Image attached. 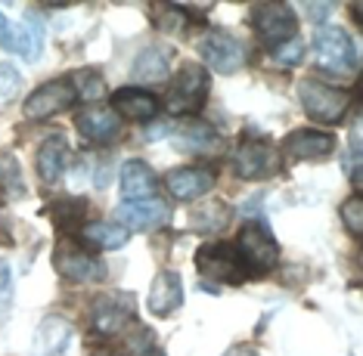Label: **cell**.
<instances>
[{
  "instance_id": "cell-2",
  "label": "cell",
  "mask_w": 363,
  "mask_h": 356,
  "mask_svg": "<svg viewBox=\"0 0 363 356\" xmlns=\"http://www.w3.org/2000/svg\"><path fill=\"white\" fill-rule=\"evenodd\" d=\"M205 96H208V71H205L202 65L186 62L184 69L174 74V81H171L164 105H168L171 115H189V112L202 109Z\"/></svg>"
},
{
  "instance_id": "cell-16",
  "label": "cell",
  "mask_w": 363,
  "mask_h": 356,
  "mask_svg": "<svg viewBox=\"0 0 363 356\" xmlns=\"http://www.w3.org/2000/svg\"><path fill=\"white\" fill-rule=\"evenodd\" d=\"M180 304H184V282H180V276L174 270H162L150 285L146 307H150V313H155V316H168Z\"/></svg>"
},
{
  "instance_id": "cell-27",
  "label": "cell",
  "mask_w": 363,
  "mask_h": 356,
  "mask_svg": "<svg viewBox=\"0 0 363 356\" xmlns=\"http://www.w3.org/2000/svg\"><path fill=\"white\" fill-rule=\"evenodd\" d=\"M342 220H345V226L351 229L354 239L363 236V198H360V193H354L348 202H342Z\"/></svg>"
},
{
  "instance_id": "cell-13",
  "label": "cell",
  "mask_w": 363,
  "mask_h": 356,
  "mask_svg": "<svg viewBox=\"0 0 363 356\" xmlns=\"http://www.w3.org/2000/svg\"><path fill=\"white\" fill-rule=\"evenodd\" d=\"M335 149V137L326 134V130L317 127H304V130H292L283 143V152L292 161H317L326 159L329 152Z\"/></svg>"
},
{
  "instance_id": "cell-10",
  "label": "cell",
  "mask_w": 363,
  "mask_h": 356,
  "mask_svg": "<svg viewBox=\"0 0 363 356\" xmlns=\"http://www.w3.org/2000/svg\"><path fill=\"white\" fill-rule=\"evenodd\" d=\"M199 53H202V59L220 74H233L236 69H242V62H245V47L239 44L233 35L214 31V28L199 38Z\"/></svg>"
},
{
  "instance_id": "cell-20",
  "label": "cell",
  "mask_w": 363,
  "mask_h": 356,
  "mask_svg": "<svg viewBox=\"0 0 363 356\" xmlns=\"http://www.w3.org/2000/svg\"><path fill=\"white\" fill-rule=\"evenodd\" d=\"M72 161V149L62 137H50L44 139V146L38 149V173L44 183H56V180L65 173Z\"/></svg>"
},
{
  "instance_id": "cell-18",
  "label": "cell",
  "mask_w": 363,
  "mask_h": 356,
  "mask_svg": "<svg viewBox=\"0 0 363 356\" xmlns=\"http://www.w3.org/2000/svg\"><path fill=\"white\" fill-rule=\"evenodd\" d=\"M155 189H159V177L146 161L130 159L125 168H121V193H125L128 202H143V198H152Z\"/></svg>"
},
{
  "instance_id": "cell-21",
  "label": "cell",
  "mask_w": 363,
  "mask_h": 356,
  "mask_svg": "<svg viewBox=\"0 0 363 356\" xmlns=\"http://www.w3.org/2000/svg\"><path fill=\"white\" fill-rule=\"evenodd\" d=\"M78 130L81 137L94 139V143H109L121 134V121L118 115L109 112V109H87L84 115H78Z\"/></svg>"
},
{
  "instance_id": "cell-15",
  "label": "cell",
  "mask_w": 363,
  "mask_h": 356,
  "mask_svg": "<svg viewBox=\"0 0 363 356\" xmlns=\"http://www.w3.org/2000/svg\"><path fill=\"white\" fill-rule=\"evenodd\" d=\"M115 220L125 229H155L168 223V205L159 198H143V202H125L115 211Z\"/></svg>"
},
{
  "instance_id": "cell-23",
  "label": "cell",
  "mask_w": 363,
  "mask_h": 356,
  "mask_svg": "<svg viewBox=\"0 0 363 356\" xmlns=\"http://www.w3.org/2000/svg\"><path fill=\"white\" fill-rule=\"evenodd\" d=\"M81 245L87 248H103V251H112V248L128 245V229L118 226V223H84L81 226Z\"/></svg>"
},
{
  "instance_id": "cell-25",
  "label": "cell",
  "mask_w": 363,
  "mask_h": 356,
  "mask_svg": "<svg viewBox=\"0 0 363 356\" xmlns=\"http://www.w3.org/2000/svg\"><path fill=\"white\" fill-rule=\"evenodd\" d=\"M168 59H171V50H164V47L143 50L134 62V78L137 81H162L164 74H168Z\"/></svg>"
},
{
  "instance_id": "cell-12",
  "label": "cell",
  "mask_w": 363,
  "mask_h": 356,
  "mask_svg": "<svg viewBox=\"0 0 363 356\" xmlns=\"http://www.w3.org/2000/svg\"><path fill=\"white\" fill-rule=\"evenodd\" d=\"M0 47L26 56V59H38L40 47H44V28L38 19H28V25H13L0 13Z\"/></svg>"
},
{
  "instance_id": "cell-7",
  "label": "cell",
  "mask_w": 363,
  "mask_h": 356,
  "mask_svg": "<svg viewBox=\"0 0 363 356\" xmlns=\"http://www.w3.org/2000/svg\"><path fill=\"white\" fill-rule=\"evenodd\" d=\"M75 99H78L75 81H69V78L47 81V84H40L35 93L26 99V118H28V121L53 118V115H60V112L69 109Z\"/></svg>"
},
{
  "instance_id": "cell-31",
  "label": "cell",
  "mask_w": 363,
  "mask_h": 356,
  "mask_svg": "<svg viewBox=\"0 0 363 356\" xmlns=\"http://www.w3.org/2000/svg\"><path fill=\"white\" fill-rule=\"evenodd\" d=\"M10 304H13V272L0 260V313L10 307Z\"/></svg>"
},
{
  "instance_id": "cell-28",
  "label": "cell",
  "mask_w": 363,
  "mask_h": 356,
  "mask_svg": "<svg viewBox=\"0 0 363 356\" xmlns=\"http://www.w3.org/2000/svg\"><path fill=\"white\" fill-rule=\"evenodd\" d=\"M22 87V71L13 62H0V103H10Z\"/></svg>"
},
{
  "instance_id": "cell-4",
  "label": "cell",
  "mask_w": 363,
  "mask_h": 356,
  "mask_svg": "<svg viewBox=\"0 0 363 356\" xmlns=\"http://www.w3.org/2000/svg\"><path fill=\"white\" fill-rule=\"evenodd\" d=\"M298 99L311 118L326 121V124H338L351 105L348 90H335L329 84H320V81H313V78H304L298 84Z\"/></svg>"
},
{
  "instance_id": "cell-24",
  "label": "cell",
  "mask_w": 363,
  "mask_h": 356,
  "mask_svg": "<svg viewBox=\"0 0 363 356\" xmlns=\"http://www.w3.org/2000/svg\"><path fill=\"white\" fill-rule=\"evenodd\" d=\"M227 223H230V208L224 202H218V198L199 205V208H193V214H189V226H193L196 233H205V236L220 233Z\"/></svg>"
},
{
  "instance_id": "cell-29",
  "label": "cell",
  "mask_w": 363,
  "mask_h": 356,
  "mask_svg": "<svg viewBox=\"0 0 363 356\" xmlns=\"http://www.w3.org/2000/svg\"><path fill=\"white\" fill-rule=\"evenodd\" d=\"M0 183H4V189H10V193H19V195L26 193L19 164L13 161V155H0Z\"/></svg>"
},
{
  "instance_id": "cell-36",
  "label": "cell",
  "mask_w": 363,
  "mask_h": 356,
  "mask_svg": "<svg viewBox=\"0 0 363 356\" xmlns=\"http://www.w3.org/2000/svg\"><path fill=\"white\" fill-rule=\"evenodd\" d=\"M224 356H258L255 347H233V350H227Z\"/></svg>"
},
{
  "instance_id": "cell-35",
  "label": "cell",
  "mask_w": 363,
  "mask_h": 356,
  "mask_svg": "<svg viewBox=\"0 0 363 356\" xmlns=\"http://www.w3.org/2000/svg\"><path fill=\"white\" fill-rule=\"evenodd\" d=\"M301 10H308L313 22H323V19H326V13L333 10V4H301Z\"/></svg>"
},
{
  "instance_id": "cell-14",
  "label": "cell",
  "mask_w": 363,
  "mask_h": 356,
  "mask_svg": "<svg viewBox=\"0 0 363 356\" xmlns=\"http://www.w3.org/2000/svg\"><path fill=\"white\" fill-rule=\"evenodd\" d=\"M75 328L62 316H47L35 332V356H69Z\"/></svg>"
},
{
  "instance_id": "cell-30",
  "label": "cell",
  "mask_w": 363,
  "mask_h": 356,
  "mask_svg": "<svg viewBox=\"0 0 363 356\" xmlns=\"http://www.w3.org/2000/svg\"><path fill=\"white\" fill-rule=\"evenodd\" d=\"M301 53H304V44L298 38H292V40H286V44L274 47V62L283 65V69H289V65H295L301 59Z\"/></svg>"
},
{
  "instance_id": "cell-11",
  "label": "cell",
  "mask_w": 363,
  "mask_h": 356,
  "mask_svg": "<svg viewBox=\"0 0 363 356\" xmlns=\"http://www.w3.org/2000/svg\"><path fill=\"white\" fill-rule=\"evenodd\" d=\"M277 171H279V155L264 139H245L236 149V173L242 180H267Z\"/></svg>"
},
{
  "instance_id": "cell-37",
  "label": "cell",
  "mask_w": 363,
  "mask_h": 356,
  "mask_svg": "<svg viewBox=\"0 0 363 356\" xmlns=\"http://www.w3.org/2000/svg\"><path fill=\"white\" fill-rule=\"evenodd\" d=\"M90 356H121L118 350H112V347H103V350H94Z\"/></svg>"
},
{
  "instance_id": "cell-3",
  "label": "cell",
  "mask_w": 363,
  "mask_h": 356,
  "mask_svg": "<svg viewBox=\"0 0 363 356\" xmlns=\"http://www.w3.org/2000/svg\"><path fill=\"white\" fill-rule=\"evenodd\" d=\"M56 272L65 276L69 282H103L106 279V263L94 258V251H87L75 239H62L53 251Z\"/></svg>"
},
{
  "instance_id": "cell-19",
  "label": "cell",
  "mask_w": 363,
  "mask_h": 356,
  "mask_svg": "<svg viewBox=\"0 0 363 356\" xmlns=\"http://www.w3.org/2000/svg\"><path fill=\"white\" fill-rule=\"evenodd\" d=\"M112 109L130 121H152L155 115H159V99H155L150 90L125 87V90H115Z\"/></svg>"
},
{
  "instance_id": "cell-8",
  "label": "cell",
  "mask_w": 363,
  "mask_h": 356,
  "mask_svg": "<svg viewBox=\"0 0 363 356\" xmlns=\"http://www.w3.org/2000/svg\"><path fill=\"white\" fill-rule=\"evenodd\" d=\"M252 25L264 38V44H270V47L286 44V40H292L295 31H298L295 13L283 4H255L252 6Z\"/></svg>"
},
{
  "instance_id": "cell-22",
  "label": "cell",
  "mask_w": 363,
  "mask_h": 356,
  "mask_svg": "<svg viewBox=\"0 0 363 356\" xmlns=\"http://www.w3.org/2000/svg\"><path fill=\"white\" fill-rule=\"evenodd\" d=\"M177 149H184V152H193V155H211L220 149V137L218 130L208 127V124L202 121H189L184 127H177Z\"/></svg>"
},
{
  "instance_id": "cell-1",
  "label": "cell",
  "mask_w": 363,
  "mask_h": 356,
  "mask_svg": "<svg viewBox=\"0 0 363 356\" xmlns=\"http://www.w3.org/2000/svg\"><path fill=\"white\" fill-rule=\"evenodd\" d=\"M236 254H239V263H242V272H249V276H264L279 260V248L264 223H245L239 229Z\"/></svg>"
},
{
  "instance_id": "cell-9",
  "label": "cell",
  "mask_w": 363,
  "mask_h": 356,
  "mask_svg": "<svg viewBox=\"0 0 363 356\" xmlns=\"http://www.w3.org/2000/svg\"><path fill=\"white\" fill-rule=\"evenodd\" d=\"M90 322H94V332L103 338L121 335L125 328L134 322V297L130 294H103L94 301L90 310Z\"/></svg>"
},
{
  "instance_id": "cell-17",
  "label": "cell",
  "mask_w": 363,
  "mask_h": 356,
  "mask_svg": "<svg viewBox=\"0 0 363 356\" xmlns=\"http://www.w3.org/2000/svg\"><path fill=\"white\" fill-rule=\"evenodd\" d=\"M164 186H168V193L174 195L177 202H193V198H202L214 186V171H208V168L171 171L168 177H164Z\"/></svg>"
},
{
  "instance_id": "cell-6",
  "label": "cell",
  "mask_w": 363,
  "mask_h": 356,
  "mask_svg": "<svg viewBox=\"0 0 363 356\" xmlns=\"http://www.w3.org/2000/svg\"><path fill=\"white\" fill-rule=\"evenodd\" d=\"M196 267H199L205 279H214V282L236 285L245 279L236 245H227V242H205L199 251H196Z\"/></svg>"
},
{
  "instance_id": "cell-33",
  "label": "cell",
  "mask_w": 363,
  "mask_h": 356,
  "mask_svg": "<svg viewBox=\"0 0 363 356\" xmlns=\"http://www.w3.org/2000/svg\"><path fill=\"white\" fill-rule=\"evenodd\" d=\"M103 96V78L100 74H87V87L78 93V99H100Z\"/></svg>"
},
{
  "instance_id": "cell-34",
  "label": "cell",
  "mask_w": 363,
  "mask_h": 356,
  "mask_svg": "<svg viewBox=\"0 0 363 356\" xmlns=\"http://www.w3.org/2000/svg\"><path fill=\"white\" fill-rule=\"evenodd\" d=\"M357 164H360V143H357V137H354V143H351V159H348V164H345L354 183H360V168H357Z\"/></svg>"
},
{
  "instance_id": "cell-32",
  "label": "cell",
  "mask_w": 363,
  "mask_h": 356,
  "mask_svg": "<svg viewBox=\"0 0 363 356\" xmlns=\"http://www.w3.org/2000/svg\"><path fill=\"white\" fill-rule=\"evenodd\" d=\"M164 16H168V19H155V22H159V28H162V31H180V25L186 22V16H180V6H174V4H168V10H164Z\"/></svg>"
},
{
  "instance_id": "cell-5",
  "label": "cell",
  "mask_w": 363,
  "mask_h": 356,
  "mask_svg": "<svg viewBox=\"0 0 363 356\" xmlns=\"http://www.w3.org/2000/svg\"><path fill=\"white\" fill-rule=\"evenodd\" d=\"M313 56H317L320 69L333 71V74H351L357 69V50H354V40L348 38L345 28H320L317 38H313Z\"/></svg>"
},
{
  "instance_id": "cell-26",
  "label": "cell",
  "mask_w": 363,
  "mask_h": 356,
  "mask_svg": "<svg viewBox=\"0 0 363 356\" xmlns=\"http://www.w3.org/2000/svg\"><path fill=\"white\" fill-rule=\"evenodd\" d=\"M84 214H87V202L84 198H62V202L50 205V217L53 223L60 226V233H65V229H78L81 223H84Z\"/></svg>"
}]
</instances>
